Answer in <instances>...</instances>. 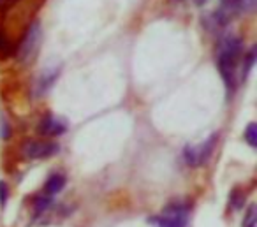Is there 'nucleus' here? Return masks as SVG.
Instances as JSON below:
<instances>
[{
    "label": "nucleus",
    "mask_w": 257,
    "mask_h": 227,
    "mask_svg": "<svg viewBox=\"0 0 257 227\" xmlns=\"http://www.w3.org/2000/svg\"><path fill=\"white\" fill-rule=\"evenodd\" d=\"M245 139L248 141L250 146H257V125L255 124H248V125H246Z\"/></svg>",
    "instance_id": "obj_13"
},
{
    "label": "nucleus",
    "mask_w": 257,
    "mask_h": 227,
    "mask_svg": "<svg viewBox=\"0 0 257 227\" xmlns=\"http://www.w3.org/2000/svg\"><path fill=\"white\" fill-rule=\"evenodd\" d=\"M171 2H173V4H176V2H180V0H171Z\"/></svg>",
    "instance_id": "obj_20"
},
{
    "label": "nucleus",
    "mask_w": 257,
    "mask_h": 227,
    "mask_svg": "<svg viewBox=\"0 0 257 227\" xmlns=\"http://www.w3.org/2000/svg\"><path fill=\"white\" fill-rule=\"evenodd\" d=\"M241 58V39L234 36H225L218 43L217 65L227 90L234 92L236 88V65Z\"/></svg>",
    "instance_id": "obj_1"
},
{
    "label": "nucleus",
    "mask_w": 257,
    "mask_h": 227,
    "mask_svg": "<svg viewBox=\"0 0 257 227\" xmlns=\"http://www.w3.org/2000/svg\"><path fill=\"white\" fill-rule=\"evenodd\" d=\"M64 187H65V178L62 176V174H53V176L48 178L44 190L48 192V195H55V194H58Z\"/></svg>",
    "instance_id": "obj_7"
},
{
    "label": "nucleus",
    "mask_w": 257,
    "mask_h": 227,
    "mask_svg": "<svg viewBox=\"0 0 257 227\" xmlns=\"http://www.w3.org/2000/svg\"><path fill=\"white\" fill-rule=\"evenodd\" d=\"M257 6V0H241V13H252Z\"/></svg>",
    "instance_id": "obj_16"
},
{
    "label": "nucleus",
    "mask_w": 257,
    "mask_h": 227,
    "mask_svg": "<svg viewBox=\"0 0 257 227\" xmlns=\"http://www.w3.org/2000/svg\"><path fill=\"white\" fill-rule=\"evenodd\" d=\"M58 78V71H53V72H44L41 76L39 83H37V95H43L44 92L51 88V85L55 83V79Z\"/></svg>",
    "instance_id": "obj_8"
},
{
    "label": "nucleus",
    "mask_w": 257,
    "mask_h": 227,
    "mask_svg": "<svg viewBox=\"0 0 257 227\" xmlns=\"http://www.w3.org/2000/svg\"><path fill=\"white\" fill-rule=\"evenodd\" d=\"M2 8H4V2H2V0H0V9H2Z\"/></svg>",
    "instance_id": "obj_19"
},
{
    "label": "nucleus",
    "mask_w": 257,
    "mask_h": 227,
    "mask_svg": "<svg viewBox=\"0 0 257 227\" xmlns=\"http://www.w3.org/2000/svg\"><path fill=\"white\" fill-rule=\"evenodd\" d=\"M148 222L155 227H187V209L183 206H171L166 208L159 216H150Z\"/></svg>",
    "instance_id": "obj_4"
},
{
    "label": "nucleus",
    "mask_w": 257,
    "mask_h": 227,
    "mask_svg": "<svg viewBox=\"0 0 257 227\" xmlns=\"http://www.w3.org/2000/svg\"><path fill=\"white\" fill-rule=\"evenodd\" d=\"M13 53V46L9 39L4 36V32L0 30V57H9Z\"/></svg>",
    "instance_id": "obj_12"
},
{
    "label": "nucleus",
    "mask_w": 257,
    "mask_h": 227,
    "mask_svg": "<svg viewBox=\"0 0 257 227\" xmlns=\"http://www.w3.org/2000/svg\"><path fill=\"white\" fill-rule=\"evenodd\" d=\"M60 146L51 141H27L23 145V155L29 159H46L58 153Z\"/></svg>",
    "instance_id": "obj_5"
},
{
    "label": "nucleus",
    "mask_w": 257,
    "mask_h": 227,
    "mask_svg": "<svg viewBox=\"0 0 257 227\" xmlns=\"http://www.w3.org/2000/svg\"><path fill=\"white\" fill-rule=\"evenodd\" d=\"M8 194H9L8 185H6L4 181H0V204H2V206L8 202Z\"/></svg>",
    "instance_id": "obj_17"
},
{
    "label": "nucleus",
    "mask_w": 257,
    "mask_h": 227,
    "mask_svg": "<svg viewBox=\"0 0 257 227\" xmlns=\"http://www.w3.org/2000/svg\"><path fill=\"white\" fill-rule=\"evenodd\" d=\"M194 2H196V6H204L208 0H194Z\"/></svg>",
    "instance_id": "obj_18"
},
{
    "label": "nucleus",
    "mask_w": 257,
    "mask_h": 227,
    "mask_svg": "<svg viewBox=\"0 0 257 227\" xmlns=\"http://www.w3.org/2000/svg\"><path fill=\"white\" fill-rule=\"evenodd\" d=\"M65 131H67V125H65V122L55 118L53 115H48V117H44L43 120H41V124H39V132L43 136H50V138H55V136L64 134Z\"/></svg>",
    "instance_id": "obj_6"
},
{
    "label": "nucleus",
    "mask_w": 257,
    "mask_h": 227,
    "mask_svg": "<svg viewBox=\"0 0 257 227\" xmlns=\"http://www.w3.org/2000/svg\"><path fill=\"white\" fill-rule=\"evenodd\" d=\"M217 138L218 136L213 134V136H210L203 145L187 146V148L183 150V159H185V162L192 167L203 166L211 157V153H213V148H215V145H217Z\"/></svg>",
    "instance_id": "obj_3"
},
{
    "label": "nucleus",
    "mask_w": 257,
    "mask_h": 227,
    "mask_svg": "<svg viewBox=\"0 0 257 227\" xmlns=\"http://www.w3.org/2000/svg\"><path fill=\"white\" fill-rule=\"evenodd\" d=\"M243 195H241V192L236 188V190H232V194H231V204L234 206V208H241L243 206Z\"/></svg>",
    "instance_id": "obj_15"
},
{
    "label": "nucleus",
    "mask_w": 257,
    "mask_h": 227,
    "mask_svg": "<svg viewBox=\"0 0 257 227\" xmlns=\"http://www.w3.org/2000/svg\"><path fill=\"white\" fill-rule=\"evenodd\" d=\"M257 225V211H255V204H250L246 209V215L243 218V227H255Z\"/></svg>",
    "instance_id": "obj_11"
},
{
    "label": "nucleus",
    "mask_w": 257,
    "mask_h": 227,
    "mask_svg": "<svg viewBox=\"0 0 257 227\" xmlns=\"http://www.w3.org/2000/svg\"><path fill=\"white\" fill-rule=\"evenodd\" d=\"M255 60H257V48L252 46L248 50V53H246L245 57H243V74H241L243 79L248 78V74H250V71H252L253 64H255Z\"/></svg>",
    "instance_id": "obj_9"
},
{
    "label": "nucleus",
    "mask_w": 257,
    "mask_h": 227,
    "mask_svg": "<svg viewBox=\"0 0 257 227\" xmlns=\"http://www.w3.org/2000/svg\"><path fill=\"white\" fill-rule=\"evenodd\" d=\"M220 9L229 16H234L241 13V0H222Z\"/></svg>",
    "instance_id": "obj_10"
},
{
    "label": "nucleus",
    "mask_w": 257,
    "mask_h": 227,
    "mask_svg": "<svg viewBox=\"0 0 257 227\" xmlns=\"http://www.w3.org/2000/svg\"><path fill=\"white\" fill-rule=\"evenodd\" d=\"M41 37H43V30L37 22L30 23V27L27 29L25 36H23L22 43L18 46V58L22 64H29L36 58L37 51H39Z\"/></svg>",
    "instance_id": "obj_2"
},
{
    "label": "nucleus",
    "mask_w": 257,
    "mask_h": 227,
    "mask_svg": "<svg viewBox=\"0 0 257 227\" xmlns=\"http://www.w3.org/2000/svg\"><path fill=\"white\" fill-rule=\"evenodd\" d=\"M51 204V197L50 195H41V197L36 199V213L39 215V213L46 211V208Z\"/></svg>",
    "instance_id": "obj_14"
}]
</instances>
